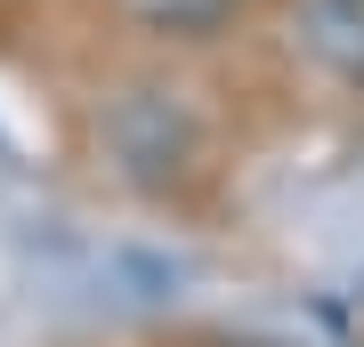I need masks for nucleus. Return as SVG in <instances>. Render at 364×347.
Masks as SVG:
<instances>
[{
  "label": "nucleus",
  "mask_w": 364,
  "mask_h": 347,
  "mask_svg": "<svg viewBox=\"0 0 364 347\" xmlns=\"http://www.w3.org/2000/svg\"><path fill=\"white\" fill-rule=\"evenodd\" d=\"M299 40L340 81H364V0H299Z\"/></svg>",
  "instance_id": "nucleus-1"
},
{
  "label": "nucleus",
  "mask_w": 364,
  "mask_h": 347,
  "mask_svg": "<svg viewBox=\"0 0 364 347\" xmlns=\"http://www.w3.org/2000/svg\"><path fill=\"white\" fill-rule=\"evenodd\" d=\"M130 9L146 16V25H162V33H210L235 0H130Z\"/></svg>",
  "instance_id": "nucleus-2"
}]
</instances>
